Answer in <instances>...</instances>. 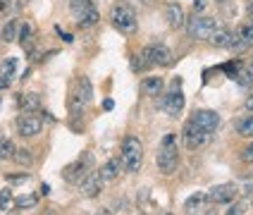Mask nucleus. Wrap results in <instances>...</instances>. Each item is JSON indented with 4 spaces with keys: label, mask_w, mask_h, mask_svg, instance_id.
Returning <instances> with one entry per match:
<instances>
[{
    "label": "nucleus",
    "mask_w": 253,
    "mask_h": 215,
    "mask_svg": "<svg viewBox=\"0 0 253 215\" xmlns=\"http://www.w3.org/2000/svg\"><path fill=\"white\" fill-rule=\"evenodd\" d=\"M153 65H160V67L172 65V50H169L168 45L155 43V45L143 48L139 55V62H134V70H148V67H153Z\"/></svg>",
    "instance_id": "obj_1"
},
{
    "label": "nucleus",
    "mask_w": 253,
    "mask_h": 215,
    "mask_svg": "<svg viewBox=\"0 0 253 215\" xmlns=\"http://www.w3.org/2000/svg\"><path fill=\"white\" fill-rule=\"evenodd\" d=\"M179 165V148H177V139L174 134H168L163 139V146H160V153H158V168L163 174H172Z\"/></svg>",
    "instance_id": "obj_2"
},
{
    "label": "nucleus",
    "mask_w": 253,
    "mask_h": 215,
    "mask_svg": "<svg viewBox=\"0 0 253 215\" xmlns=\"http://www.w3.org/2000/svg\"><path fill=\"white\" fill-rule=\"evenodd\" d=\"M113 24L122 34H134L136 27H139V22H136V12H134V7L129 5V2H117L113 7Z\"/></svg>",
    "instance_id": "obj_3"
},
{
    "label": "nucleus",
    "mask_w": 253,
    "mask_h": 215,
    "mask_svg": "<svg viewBox=\"0 0 253 215\" xmlns=\"http://www.w3.org/2000/svg\"><path fill=\"white\" fill-rule=\"evenodd\" d=\"M143 163V148L136 136H126L122 141V165L126 172H136Z\"/></svg>",
    "instance_id": "obj_4"
},
{
    "label": "nucleus",
    "mask_w": 253,
    "mask_h": 215,
    "mask_svg": "<svg viewBox=\"0 0 253 215\" xmlns=\"http://www.w3.org/2000/svg\"><path fill=\"white\" fill-rule=\"evenodd\" d=\"M91 165H93V156H91V153H84L77 163H72V165H67V168L62 170V179H65L67 184H82L86 177L91 174Z\"/></svg>",
    "instance_id": "obj_5"
},
{
    "label": "nucleus",
    "mask_w": 253,
    "mask_h": 215,
    "mask_svg": "<svg viewBox=\"0 0 253 215\" xmlns=\"http://www.w3.org/2000/svg\"><path fill=\"white\" fill-rule=\"evenodd\" d=\"M212 139L211 131H206V129H201L198 125H194L191 120L186 122V127L182 131V141L184 146L189 148V151H198V148H203V146H208Z\"/></svg>",
    "instance_id": "obj_6"
},
{
    "label": "nucleus",
    "mask_w": 253,
    "mask_h": 215,
    "mask_svg": "<svg viewBox=\"0 0 253 215\" xmlns=\"http://www.w3.org/2000/svg\"><path fill=\"white\" fill-rule=\"evenodd\" d=\"M186 29H189V36L191 39H211L212 31L217 29V22L212 17H198L196 14L194 19H189Z\"/></svg>",
    "instance_id": "obj_7"
},
{
    "label": "nucleus",
    "mask_w": 253,
    "mask_h": 215,
    "mask_svg": "<svg viewBox=\"0 0 253 215\" xmlns=\"http://www.w3.org/2000/svg\"><path fill=\"white\" fill-rule=\"evenodd\" d=\"M160 108L169 115V117H179V113L184 110V93L182 88H169V93H165L160 98Z\"/></svg>",
    "instance_id": "obj_8"
},
{
    "label": "nucleus",
    "mask_w": 253,
    "mask_h": 215,
    "mask_svg": "<svg viewBox=\"0 0 253 215\" xmlns=\"http://www.w3.org/2000/svg\"><path fill=\"white\" fill-rule=\"evenodd\" d=\"M191 122L212 134V131H217V127H220V115L212 113V110H196V113L191 115Z\"/></svg>",
    "instance_id": "obj_9"
},
{
    "label": "nucleus",
    "mask_w": 253,
    "mask_h": 215,
    "mask_svg": "<svg viewBox=\"0 0 253 215\" xmlns=\"http://www.w3.org/2000/svg\"><path fill=\"white\" fill-rule=\"evenodd\" d=\"M41 127H43V122L31 113H24L17 120V131L22 136H36V134H41Z\"/></svg>",
    "instance_id": "obj_10"
},
{
    "label": "nucleus",
    "mask_w": 253,
    "mask_h": 215,
    "mask_svg": "<svg viewBox=\"0 0 253 215\" xmlns=\"http://www.w3.org/2000/svg\"><path fill=\"white\" fill-rule=\"evenodd\" d=\"M237 191H239L237 184H217L208 191V199L212 203H229V201L237 199Z\"/></svg>",
    "instance_id": "obj_11"
},
{
    "label": "nucleus",
    "mask_w": 253,
    "mask_h": 215,
    "mask_svg": "<svg viewBox=\"0 0 253 215\" xmlns=\"http://www.w3.org/2000/svg\"><path fill=\"white\" fill-rule=\"evenodd\" d=\"M103 184H105V179L100 177V172H91L84 182H82V196H86V199L98 196L100 191H103Z\"/></svg>",
    "instance_id": "obj_12"
},
{
    "label": "nucleus",
    "mask_w": 253,
    "mask_h": 215,
    "mask_svg": "<svg viewBox=\"0 0 253 215\" xmlns=\"http://www.w3.org/2000/svg\"><path fill=\"white\" fill-rule=\"evenodd\" d=\"M165 17H168V22L172 29H179L186 24V17H184V10L179 2H169L168 7H165Z\"/></svg>",
    "instance_id": "obj_13"
},
{
    "label": "nucleus",
    "mask_w": 253,
    "mask_h": 215,
    "mask_svg": "<svg viewBox=\"0 0 253 215\" xmlns=\"http://www.w3.org/2000/svg\"><path fill=\"white\" fill-rule=\"evenodd\" d=\"M163 88H165V82H163V77H146L143 82H141V93L143 96H160L163 93Z\"/></svg>",
    "instance_id": "obj_14"
},
{
    "label": "nucleus",
    "mask_w": 253,
    "mask_h": 215,
    "mask_svg": "<svg viewBox=\"0 0 253 215\" xmlns=\"http://www.w3.org/2000/svg\"><path fill=\"white\" fill-rule=\"evenodd\" d=\"M125 170V165H122V158H113V160H108L103 168H100V177L105 179V182H113L117 179V174Z\"/></svg>",
    "instance_id": "obj_15"
},
{
    "label": "nucleus",
    "mask_w": 253,
    "mask_h": 215,
    "mask_svg": "<svg viewBox=\"0 0 253 215\" xmlns=\"http://www.w3.org/2000/svg\"><path fill=\"white\" fill-rule=\"evenodd\" d=\"M77 17H79V22H77V24H79V29L96 27V24H98V19H100L98 10H96L93 5H91V7H86L84 12H82V14H77Z\"/></svg>",
    "instance_id": "obj_16"
},
{
    "label": "nucleus",
    "mask_w": 253,
    "mask_h": 215,
    "mask_svg": "<svg viewBox=\"0 0 253 215\" xmlns=\"http://www.w3.org/2000/svg\"><path fill=\"white\" fill-rule=\"evenodd\" d=\"M19 108H22L24 113L39 110V108H41V96H39V93H22V96H19Z\"/></svg>",
    "instance_id": "obj_17"
},
{
    "label": "nucleus",
    "mask_w": 253,
    "mask_h": 215,
    "mask_svg": "<svg viewBox=\"0 0 253 215\" xmlns=\"http://www.w3.org/2000/svg\"><path fill=\"white\" fill-rule=\"evenodd\" d=\"M206 199H208V196H206L203 191H198V194H191V196L186 199V203H184V211H186L189 215L198 213V211L203 208V203H206Z\"/></svg>",
    "instance_id": "obj_18"
},
{
    "label": "nucleus",
    "mask_w": 253,
    "mask_h": 215,
    "mask_svg": "<svg viewBox=\"0 0 253 215\" xmlns=\"http://www.w3.org/2000/svg\"><path fill=\"white\" fill-rule=\"evenodd\" d=\"M74 93L84 100L86 105L91 103V82H88V77H79V79H77V88H74Z\"/></svg>",
    "instance_id": "obj_19"
},
{
    "label": "nucleus",
    "mask_w": 253,
    "mask_h": 215,
    "mask_svg": "<svg viewBox=\"0 0 253 215\" xmlns=\"http://www.w3.org/2000/svg\"><path fill=\"white\" fill-rule=\"evenodd\" d=\"M229 41H232V34L227 31V29H215L211 36V43L212 45H217V48H229Z\"/></svg>",
    "instance_id": "obj_20"
},
{
    "label": "nucleus",
    "mask_w": 253,
    "mask_h": 215,
    "mask_svg": "<svg viewBox=\"0 0 253 215\" xmlns=\"http://www.w3.org/2000/svg\"><path fill=\"white\" fill-rule=\"evenodd\" d=\"M237 134L244 136V139H251L253 136V117H246V120H239V122H237Z\"/></svg>",
    "instance_id": "obj_21"
},
{
    "label": "nucleus",
    "mask_w": 253,
    "mask_h": 215,
    "mask_svg": "<svg viewBox=\"0 0 253 215\" xmlns=\"http://www.w3.org/2000/svg\"><path fill=\"white\" fill-rule=\"evenodd\" d=\"M232 79H234V82H237L239 86H251L253 84V72L249 70V67H241V70L237 72Z\"/></svg>",
    "instance_id": "obj_22"
},
{
    "label": "nucleus",
    "mask_w": 253,
    "mask_h": 215,
    "mask_svg": "<svg viewBox=\"0 0 253 215\" xmlns=\"http://www.w3.org/2000/svg\"><path fill=\"white\" fill-rule=\"evenodd\" d=\"M12 160L17 163V165H24V168H27V165L34 163V156H31V151H27V148H17Z\"/></svg>",
    "instance_id": "obj_23"
},
{
    "label": "nucleus",
    "mask_w": 253,
    "mask_h": 215,
    "mask_svg": "<svg viewBox=\"0 0 253 215\" xmlns=\"http://www.w3.org/2000/svg\"><path fill=\"white\" fill-rule=\"evenodd\" d=\"M12 206H14L12 191H10V189H2V191H0V211H10Z\"/></svg>",
    "instance_id": "obj_24"
},
{
    "label": "nucleus",
    "mask_w": 253,
    "mask_h": 215,
    "mask_svg": "<svg viewBox=\"0 0 253 215\" xmlns=\"http://www.w3.org/2000/svg\"><path fill=\"white\" fill-rule=\"evenodd\" d=\"M14 143L10 139H5V141L0 143V160H7V158H14Z\"/></svg>",
    "instance_id": "obj_25"
},
{
    "label": "nucleus",
    "mask_w": 253,
    "mask_h": 215,
    "mask_svg": "<svg viewBox=\"0 0 253 215\" xmlns=\"http://www.w3.org/2000/svg\"><path fill=\"white\" fill-rule=\"evenodd\" d=\"M14 206L17 208H31V206H36V196L34 194H24V196L14 199Z\"/></svg>",
    "instance_id": "obj_26"
},
{
    "label": "nucleus",
    "mask_w": 253,
    "mask_h": 215,
    "mask_svg": "<svg viewBox=\"0 0 253 215\" xmlns=\"http://www.w3.org/2000/svg\"><path fill=\"white\" fill-rule=\"evenodd\" d=\"M237 31L241 34V39H244V41H246L253 48V22H251V24H241Z\"/></svg>",
    "instance_id": "obj_27"
},
{
    "label": "nucleus",
    "mask_w": 253,
    "mask_h": 215,
    "mask_svg": "<svg viewBox=\"0 0 253 215\" xmlns=\"http://www.w3.org/2000/svg\"><path fill=\"white\" fill-rule=\"evenodd\" d=\"M91 5H93L91 0H70V7L74 14H82L86 7H91Z\"/></svg>",
    "instance_id": "obj_28"
},
{
    "label": "nucleus",
    "mask_w": 253,
    "mask_h": 215,
    "mask_svg": "<svg viewBox=\"0 0 253 215\" xmlns=\"http://www.w3.org/2000/svg\"><path fill=\"white\" fill-rule=\"evenodd\" d=\"M14 31H17V24H14V22H7V24H5V29H2V41H5V43L14 41Z\"/></svg>",
    "instance_id": "obj_29"
},
{
    "label": "nucleus",
    "mask_w": 253,
    "mask_h": 215,
    "mask_svg": "<svg viewBox=\"0 0 253 215\" xmlns=\"http://www.w3.org/2000/svg\"><path fill=\"white\" fill-rule=\"evenodd\" d=\"M14 70H17V60H14V57H7V60L2 62V67H0V72H5V74H10V77L14 74Z\"/></svg>",
    "instance_id": "obj_30"
},
{
    "label": "nucleus",
    "mask_w": 253,
    "mask_h": 215,
    "mask_svg": "<svg viewBox=\"0 0 253 215\" xmlns=\"http://www.w3.org/2000/svg\"><path fill=\"white\" fill-rule=\"evenodd\" d=\"M19 39H22V41H27V39H34V27H31V24H22V34H19Z\"/></svg>",
    "instance_id": "obj_31"
},
{
    "label": "nucleus",
    "mask_w": 253,
    "mask_h": 215,
    "mask_svg": "<svg viewBox=\"0 0 253 215\" xmlns=\"http://www.w3.org/2000/svg\"><path fill=\"white\" fill-rule=\"evenodd\" d=\"M241 160H244V163H253V143L241 153Z\"/></svg>",
    "instance_id": "obj_32"
},
{
    "label": "nucleus",
    "mask_w": 253,
    "mask_h": 215,
    "mask_svg": "<svg viewBox=\"0 0 253 215\" xmlns=\"http://www.w3.org/2000/svg\"><path fill=\"white\" fill-rule=\"evenodd\" d=\"M225 215H244V206H241V203H237V206H232Z\"/></svg>",
    "instance_id": "obj_33"
},
{
    "label": "nucleus",
    "mask_w": 253,
    "mask_h": 215,
    "mask_svg": "<svg viewBox=\"0 0 253 215\" xmlns=\"http://www.w3.org/2000/svg\"><path fill=\"white\" fill-rule=\"evenodd\" d=\"M7 86H10V74L0 72V88H7Z\"/></svg>",
    "instance_id": "obj_34"
},
{
    "label": "nucleus",
    "mask_w": 253,
    "mask_h": 215,
    "mask_svg": "<svg viewBox=\"0 0 253 215\" xmlns=\"http://www.w3.org/2000/svg\"><path fill=\"white\" fill-rule=\"evenodd\" d=\"M206 5H208V0H194V7H196V12H201Z\"/></svg>",
    "instance_id": "obj_35"
},
{
    "label": "nucleus",
    "mask_w": 253,
    "mask_h": 215,
    "mask_svg": "<svg viewBox=\"0 0 253 215\" xmlns=\"http://www.w3.org/2000/svg\"><path fill=\"white\" fill-rule=\"evenodd\" d=\"M103 108H105V110H113V108H115V100L113 98H105V100H103Z\"/></svg>",
    "instance_id": "obj_36"
},
{
    "label": "nucleus",
    "mask_w": 253,
    "mask_h": 215,
    "mask_svg": "<svg viewBox=\"0 0 253 215\" xmlns=\"http://www.w3.org/2000/svg\"><path fill=\"white\" fill-rule=\"evenodd\" d=\"M57 31H60V29H57ZM60 36H62V39H65V41H67V43H72V41H74V39H72V34H65V31H60Z\"/></svg>",
    "instance_id": "obj_37"
},
{
    "label": "nucleus",
    "mask_w": 253,
    "mask_h": 215,
    "mask_svg": "<svg viewBox=\"0 0 253 215\" xmlns=\"http://www.w3.org/2000/svg\"><path fill=\"white\" fill-rule=\"evenodd\" d=\"M246 110H253V93L246 98Z\"/></svg>",
    "instance_id": "obj_38"
},
{
    "label": "nucleus",
    "mask_w": 253,
    "mask_h": 215,
    "mask_svg": "<svg viewBox=\"0 0 253 215\" xmlns=\"http://www.w3.org/2000/svg\"><path fill=\"white\" fill-rule=\"evenodd\" d=\"M41 194H43V196H48V194H50V186H48V184H41Z\"/></svg>",
    "instance_id": "obj_39"
},
{
    "label": "nucleus",
    "mask_w": 253,
    "mask_h": 215,
    "mask_svg": "<svg viewBox=\"0 0 253 215\" xmlns=\"http://www.w3.org/2000/svg\"><path fill=\"white\" fill-rule=\"evenodd\" d=\"M96 215H113V211H108V208H100V211H96Z\"/></svg>",
    "instance_id": "obj_40"
},
{
    "label": "nucleus",
    "mask_w": 253,
    "mask_h": 215,
    "mask_svg": "<svg viewBox=\"0 0 253 215\" xmlns=\"http://www.w3.org/2000/svg\"><path fill=\"white\" fill-rule=\"evenodd\" d=\"M5 5H7V0H0V10H2V7H5Z\"/></svg>",
    "instance_id": "obj_41"
},
{
    "label": "nucleus",
    "mask_w": 253,
    "mask_h": 215,
    "mask_svg": "<svg viewBox=\"0 0 253 215\" xmlns=\"http://www.w3.org/2000/svg\"><path fill=\"white\" fill-rule=\"evenodd\" d=\"M2 141H5V136H2V131H0V143H2Z\"/></svg>",
    "instance_id": "obj_42"
},
{
    "label": "nucleus",
    "mask_w": 253,
    "mask_h": 215,
    "mask_svg": "<svg viewBox=\"0 0 253 215\" xmlns=\"http://www.w3.org/2000/svg\"><path fill=\"white\" fill-rule=\"evenodd\" d=\"M168 215H172V213H168Z\"/></svg>",
    "instance_id": "obj_43"
}]
</instances>
